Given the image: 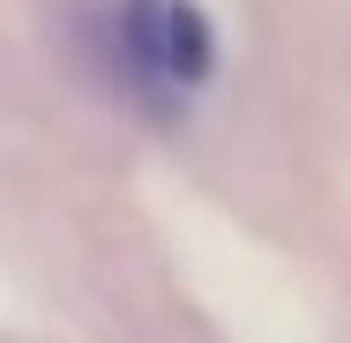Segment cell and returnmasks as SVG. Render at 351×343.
I'll list each match as a JSON object with an SVG mask.
<instances>
[{"mask_svg": "<svg viewBox=\"0 0 351 343\" xmlns=\"http://www.w3.org/2000/svg\"><path fill=\"white\" fill-rule=\"evenodd\" d=\"M120 60L135 75V90H149V97H180V90L210 82L217 68L210 15L195 0H128L120 8Z\"/></svg>", "mask_w": 351, "mask_h": 343, "instance_id": "cell-1", "label": "cell"}]
</instances>
